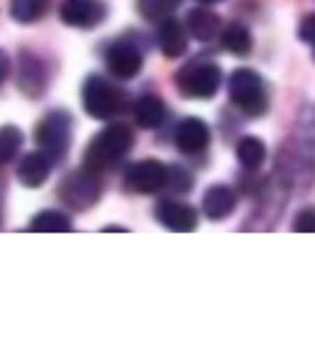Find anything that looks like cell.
Returning <instances> with one entry per match:
<instances>
[{
  "label": "cell",
  "mask_w": 315,
  "mask_h": 357,
  "mask_svg": "<svg viewBox=\"0 0 315 357\" xmlns=\"http://www.w3.org/2000/svg\"><path fill=\"white\" fill-rule=\"evenodd\" d=\"M132 144H135L132 129L124 122H112L90 142L85 151V169L95 174L107 172L132 149Z\"/></svg>",
  "instance_id": "cell-1"
},
{
  "label": "cell",
  "mask_w": 315,
  "mask_h": 357,
  "mask_svg": "<svg viewBox=\"0 0 315 357\" xmlns=\"http://www.w3.org/2000/svg\"><path fill=\"white\" fill-rule=\"evenodd\" d=\"M70 137H72V117L62 109L45 114V117L40 119L38 127H35V142L43 146V154L52 164L68 154Z\"/></svg>",
  "instance_id": "cell-2"
},
{
  "label": "cell",
  "mask_w": 315,
  "mask_h": 357,
  "mask_svg": "<svg viewBox=\"0 0 315 357\" xmlns=\"http://www.w3.org/2000/svg\"><path fill=\"white\" fill-rule=\"evenodd\" d=\"M229 97L233 105H238L251 117H259V114H263L268 109V97H266L263 79H261L259 73L248 70V67H241V70H236V73L231 75Z\"/></svg>",
  "instance_id": "cell-3"
},
{
  "label": "cell",
  "mask_w": 315,
  "mask_h": 357,
  "mask_svg": "<svg viewBox=\"0 0 315 357\" xmlns=\"http://www.w3.org/2000/svg\"><path fill=\"white\" fill-rule=\"evenodd\" d=\"M82 100H85V109L90 117L95 119H112L127 107V97L122 89L109 84L107 79H102L100 75L87 77L85 89H82Z\"/></svg>",
  "instance_id": "cell-4"
},
{
  "label": "cell",
  "mask_w": 315,
  "mask_h": 357,
  "mask_svg": "<svg viewBox=\"0 0 315 357\" xmlns=\"http://www.w3.org/2000/svg\"><path fill=\"white\" fill-rule=\"evenodd\" d=\"M102 184H100V174L90 172V169H77V172L70 174L60 186H57V196L68 208L72 211H87L100 201Z\"/></svg>",
  "instance_id": "cell-5"
},
{
  "label": "cell",
  "mask_w": 315,
  "mask_h": 357,
  "mask_svg": "<svg viewBox=\"0 0 315 357\" xmlns=\"http://www.w3.org/2000/svg\"><path fill=\"white\" fill-rule=\"evenodd\" d=\"M221 82H224V73L214 62H197L176 75L179 92L192 100H211L221 89Z\"/></svg>",
  "instance_id": "cell-6"
},
{
  "label": "cell",
  "mask_w": 315,
  "mask_h": 357,
  "mask_svg": "<svg viewBox=\"0 0 315 357\" xmlns=\"http://www.w3.org/2000/svg\"><path fill=\"white\" fill-rule=\"evenodd\" d=\"M124 181L137 194H157L167 186V167L157 159H144L127 167Z\"/></svg>",
  "instance_id": "cell-7"
},
{
  "label": "cell",
  "mask_w": 315,
  "mask_h": 357,
  "mask_svg": "<svg viewBox=\"0 0 315 357\" xmlns=\"http://www.w3.org/2000/svg\"><path fill=\"white\" fill-rule=\"evenodd\" d=\"M65 25L79 30H92L105 20V6L100 0H65L60 8Z\"/></svg>",
  "instance_id": "cell-8"
},
{
  "label": "cell",
  "mask_w": 315,
  "mask_h": 357,
  "mask_svg": "<svg viewBox=\"0 0 315 357\" xmlns=\"http://www.w3.org/2000/svg\"><path fill=\"white\" fill-rule=\"evenodd\" d=\"M154 216L162 226H167L169 231L176 234H189V231L197 229V211H194L189 204H181V201H171V199H162L157 201L154 206Z\"/></svg>",
  "instance_id": "cell-9"
},
{
  "label": "cell",
  "mask_w": 315,
  "mask_h": 357,
  "mask_svg": "<svg viewBox=\"0 0 315 357\" xmlns=\"http://www.w3.org/2000/svg\"><path fill=\"white\" fill-rule=\"evenodd\" d=\"M141 52L132 43H114L107 50V70L119 79H132L141 70Z\"/></svg>",
  "instance_id": "cell-10"
},
{
  "label": "cell",
  "mask_w": 315,
  "mask_h": 357,
  "mask_svg": "<svg viewBox=\"0 0 315 357\" xmlns=\"http://www.w3.org/2000/svg\"><path fill=\"white\" fill-rule=\"evenodd\" d=\"M20 89L25 95L38 100L47 87V73H45V62L40 60L35 52L23 50L20 52Z\"/></svg>",
  "instance_id": "cell-11"
},
{
  "label": "cell",
  "mask_w": 315,
  "mask_h": 357,
  "mask_svg": "<svg viewBox=\"0 0 315 357\" xmlns=\"http://www.w3.org/2000/svg\"><path fill=\"white\" fill-rule=\"evenodd\" d=\"M174 139L179 151H184V154H201L211 142V132L199 117H186L176 127Z\"/></svg>",
  "instance_id": "cell-12"
},
{
  "label": "cell",
  "mask_w": 315,
  "mask_h": 357,
  "mask_svg": "<svg viewBox=\"0 0 315 357\" xmlns=\"http://www.w3.org/2000/svg\"><path fill=\"white\" fill-rule=\"evenodd\" d=\"M50 167H52V162L43 151H30V154H25L23 159H20V164H17V178H20V184H23L25 189H38V186L45 184L47 176H50Z\"/></svg>",
  "instance_id": "cell-13"
},
{
  "label": "cell",
  "mask_w": 315,
  "mask_h": 357,
  "mask_svg": "<svg viewBox=\"0 0 315 357\" xmlns=\"http://www.w3.org/2000/svg\"><path fill=\"white\" fill-rule=\"evenodd\" d=\"M203 216L211 218V221H221V218L231 216V211L236 208V194L224 184H216L211 189H206L203 194Z\"/></svg>",
  "instance_id": "cell-14"
},
{
  "label": "cell",
  "mask_w": 315,
  "mask_h": 357,
  "mask_svg": "<svg viewBox=\"0 0 315 357\" xmlns=\"http://www.w3.org/2000/svg\"><path fill=\"white\" fill-rule=\"evenodd\" d=\"M221 17L216 15V13L206 10V8H194V10H189V15H186V28H189V33L194 35L197 40H201V43H206V40H214L216 35L221 33Z\"/></svg>",
  "instance_id": "cell-15"
},
{
  "label": "cell",
  "mask_w": 315,
  "mask_h": 357,
  "mask_svg": "<svg viewBox=\"0 0 315 357\" xmlns=\"http://www.w3.org/2000/svg\"><path fill=\"white\" fill-rule=\"evenodd\" d=\"M159 47L167 57H181L186 52V33L184 25L174 17H167L162 20V28H159Z\"/></svg>",
  "instance_id": "cell-16"
},
{
  "label": "cell",
  "mask_w": 315,
  "mask_h": 357,
  "mask_svg": "<svg viewBox=\"0 0 315 357\" xmlns=\"http://www.w3.org/2000/svg\"><path fill=\"white\" fill-rule=\"evenodd\" d=\"M164 114H167V109H164V102L159 100V97H154V95H144L135 105V119H137V124H139L141 129L159 127V124L164 122Z\"/></svg>",
  "instance_id": "cell-17"
},
{
  "label": "cell",
  "mask_w": 315,
  "mask_h": 357,
  "mask_svg": "<svg viewBox=\"0 0 315 357\" xmlns=\"http://www.w3.org/2000/svg\"><path fill=\"white\" fill-rule=\"evenodd\" d=\"M221 43H224V47L229 52H233V55L243 57L251 52V47H254V38H251V30L243 25V22H231L229 28L221 33Z\"/></svg>",
  "instance_id": "cell-18"
},
{
  "label": "cell",
  "mask_w": 315,
  "mask_h": 357,
  "mask_svg": "<svg viewBox=\"0 0 315 357\" xmlns=\"http://www.w3.org/2000/svg\"><path fill=\"white\" fill-rule=\"evenodd\" d=\"M50 10V0H10V17L17 22H38Z\"/></svg>",
  "instance_id": "cell-19"
},
{
  "label": "cell",
  "mask_w": 315,
  "mask_h": 357,
  "mask_svg": "<svg viewBox=\"0 0 315 357\" xmlns=\"http://www.w3.org/2000/svg\"><path fill=\"white\" fill-rule=\"evenodd\" d=\"M238 162H241L243 169H259L261 164L266 162V144L259 139V137H243L236 146Z\"/></svg>",
  "instance_id": "cell-20"
},
{
  "label": "cell",
  "mask_w": 315,
  "mask_h": 357,
  "mask_svg": "<svg viewBox=\"0 0 315 357\" xmlns=\"http://www.w3.org/2000/svg\"><path fill=\"white\" fill-rule=\"evenodd\" d=\"M30 231H35V234H62V231H72V223L62 211H40L30 223Z\"/></svg>",
  "instance_id": "cell-21"
},
{
  "label": "cell",
  "mask_w": 315,
  "mask_h": 357,
  "mask_svg": "<svg viewBox=\"0 0 315 357\" xmlns=\"http://www.w3.org/2000/svg\"><path fill=\"white\" fill-rule=\"evenodd\" d=\"M20 146H23V132L20 129L13 127V124L0 129V167L10 164L20 151Z\"/></svg>",
  "instance_id": "cell-22"
},
{
  "label": "cell",
  "mask_w": 315,
  "mask_h": 357,
  "mask_svg": "<svg viewBox=\"0 0 315 357\" xmlns=\"http://www.w3.org/2000/svg\"><path fill=\"white\" fill-rule=\"evenodd\" d=\"M176 3L179 0H139L137 8L139 13L152 22H162L167 17H171V13L176 10Z\"/></svg>",
  "instance_id": "cell-23"
},
{
  "label": "cell",
  "mask_w": 315,
  "mask_h": 357,
  "mask_svg": "<svg viewBox=\"0 0 315 357\" xmlns=\"http://www.w3.org/2000/svg\"><path fill=\"white\" fill-rule=\"evenodd\" d=\"M192 174L184 172L181 167L167 169V186H171L174 191H189L192 189Z\"/></svg>",
  "instance_id": "cell-24"
},
{
  "label": "cell",
  "mask_w": 315,
  "mask_h": 357,
  "mask_svg": "<svg viewBox=\"0 0 315 357\" xmlns=\"http://www.w3.org/2000/svg\"><path fill=\"white\" fill-rule=\"evenodd\" d=\"M295 231H305V234H310L313 231V211L310 208H305V211L298 213V221H295V226H293Z\"/></svg>",
  "instance_id": "cell-25"
},
{
  "label": "cell",
  "mask_w": 315,
  "mask_h": 357,
  "mask_svg": "<svg viewBox=\"0 0 315 357\" xmlns=\"http://www.w3.org/2000/svg\"><path fill=\"white\" fill-rule=\"evenodd\" d=\"M315 17L313 15H305V20H303V25H300V38H303V43H308V45H313V40H315Z\"/></svg>",
  "instance_id": "cell-26"
},
{
  "label": "cell",
  "mask_w": 315,
  "mask_h": 357,
  "mask_svg": "<svg viewBox=\"0 0 315 357\" xmlns=\"http://www.w3.org/2000/svg\"><path fill=\"white\" fill-rule=\"evenodd\" d=\"M8 73H10V60H8V52L0 50V84L6 82Z\"/></svg>",
  "instance_id": "cell-27"
},
{
  "label": "cell",
  "mask_w": 315,
  "mask_h": 357,
  "mask_svg": "<svg viewBox=\"0 0 315 357\" xmlns=\"http://www.w3.org/2000/svg\"><path fill=\"white\" fill-rule=\"evenodd\" d=\"M201 3H219V0H201Z\"/></svg>",
  "instance_id": "cell-28"
}]
</instances>
